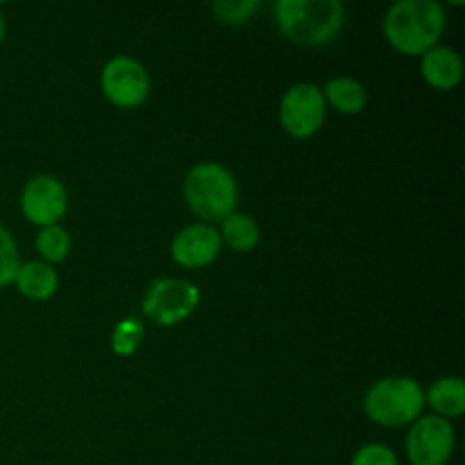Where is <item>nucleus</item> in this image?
I'll return each mask as SVG.
<instances>
[{"label": "nucleus", "mask_w": 465, "mask_h": 465, "mask_svg": "<svg viewBox=\"0 0 465 465\" xmlns=\"http://www.w3.org/2000/svg\"><path fill=\"white\" fill-rule=\"evenodd\" d=\"M445 27L448 12L439 0H398L384 16L386 41L407 57H422L439 45Z\"/></svg>", "instance_id": "nucleus-1"}, {"label": "nucleus", "mask_w": 465, "mask_h": 465, "mask_svg": "<svg viewBox=\"0 0 465 465\" xmlns=\"http://www.w3.org/2000/svg\"><path fill=\"white\" fill-rule=\"evenodd\" d=\"M272 16L293 44L327 45L343 30L348 9L341 0H277Z\"/></svg>", "instance_id": "nucleus-2"}, {"label": "nucleus", "mask_w": 465, "mask_h": 465, "mask_svg": "<svg viewBox=\"0 0 465 465\" xmlns=\"http://www.w3.org/2000/svg\"><path fill=\"white\" fill-rule=\"evenodd\" d=\"M184 200L203 223H223L239 207V184L230 168L216 162H200L186 173Z\"/></svg>", "instance_id": "nucleus-3"}, {"label": "nucleus", "mask_w": 465, "mask_h": 465, "mask_svg": "<svg viewBox=\"0 0 465 465\" xmlns=\"http://www.w3.org/2000/svg\"><path fill=\"white\" fill-rule=\"evenodd\" d=\"M425 389L411 377H384L363 395V411L375 425L409 427L425 416Z\"/></svg>", "instance_id": "nucleus-4"}, {"label": "nucleus", "mask_w": 465, "mask_h": 465, "mask_svg": "<svg viewBox=\"0 0 465 465\" xmlns=\"http://www.w3.org/2000/svg\"><path fill=\"white\" fill-rule=\"evenodd\" d=\"M200 307V289L182 277H162L145 289L141 312L159 327H173L186 321Z\"/></svg>", "instance_id": "nucleus-5"}, {"label": "nucleus", "mask_w": 465, "mask_h": 465, "mask_svg": "<svg viewBox=\"0 0 465 465\" xmlns=\"http://www.w3.org/2000/svg\"><path fill=\"white\" fill-rule=\"evenodd\" d=\"M100 89L114 107L134 109L148 100L153 80H150L148 68L139 59L130 54H116L103 66Z\"/></svg>", "instance_id": "nucleus-6"}, {"label": "nucleus", "mask_w": 465, "mask_h": 465, "mask_svg": "<svg viewBox=\"0 0 465 465\" xmlns=\"http://www.w3.org/2000/svg\"><path fill=\"white\" fill-rule=\"evenodd\" d=\"M454 448H457V431L445 418L430 413L409 425L404 452L411 465H448Z\"/></svg>", "instance_id": "nucleus-7"}, {"label": "nucleus", "mask_w": 465, "mask_h": 465, "mask_svg": "<svg viewBox=\"0 0 465 465\" xmlns=\"http://www.w3.org/2000/svg\"><path fill=\"white\" fill-rule=\"evenodd\" d=\"M325 116L327 103L322 98V91L312 82L293 84L280 103V125L293 139H309L318 134Z\"/></svg>", "instance_id": "nucleus-8"}, {"label": "nucleus", "mask_w": 465, "mask_h": 465, "mask_svg": "<svg viewBox=\"0 0 465 465\" xmlns=\"http://www.w3.org/2000/svg\"><path fill=\"white\" fill-rule=\"evenodd\" d=\"M21 212L32 225L41 230L59 225L68 212L66 186L53 175L32 177L21 191Z\"/></svg>", "instance_id": "nucleus-9"}, {"label": "nucleus", "mask_w": 465, "mask_h": 465, "mask_svg": "<svg viewBox=\"0 0 465 465\" xmlns=\"http://www.w3.org/2000/svg\"><path fill=\"white\" fill-rule=\"evenodd\" d=\"M221 250L223 241L218 227L209 225V223H193L175 234L171 243V257L177 266L198 271V268H207L209 263L216 262Z\"/></svg>", "instance_id": "nucleus-10"}, {"label": "nucleus", "mask_w": 465, "mask_h": 465, "mask_svg": "<svg viewBox=\"0 0 465 465\" xmlns=\"http://www.w3.org/2000/svg\"><path fill=\"white\" fill-rule=\"evenodd\" d=\"M463 59L450 45H434L420 57L422 80L439 91H452L463 82Z\"/></svg>", "instance_id": "nucleus-11"}, {"label": "nucleus", "mask_w": 465, "mask_h": 465, "mask_svg": "<svg viewBox=\"0 0 465 465\" xmlns=\"http://www.w3.org/2000/svg\"><path fill=\"white\" fill-rule=\"evenodd\" d=\"M14 286L18 293L35 302H44L50 300L59 289V275L50 263L41 262V259H32V262L21 263L16 277H14Z\"/></svg>", "instance_id": "nucleus-12"}, {"label": "nucleus", "mask_w": 465, "mask_h": 465, "mask_svg": "<svg viewBox=\"0 0 465 465\" xmlns=\"http://www.w3.org/2000/svg\"><path fill=\"white\" fill-rule=\"evenodd\" d=\"M425 404L434 409V416L461 418L465 413V381L461 377H440L425 391Z\"/></svg>", "instance_id": "nucleus-13"}, {"label": "nucleus", "mask_w": 465, "mask_h": 465, "mask_svg": "<svg viewBox=\"0 0 465 465\" xmlns=\"http://www.w3.org/2000/svg\"><path fill=\"white\" fill-rule=\"evenodd\" d=\"M321 91L327 104H331L336 112L348 114V116L361 114L368 104L366 86L359 80H354V77H330Z\"/></svg>", "instance_id": "nucleus-14"}, {"label": "nucleus", "mask_w": 465, "mask_h": 465, "mask_svg": "<svg viewBox=\"0 0 465 465\" xmlns=\"http://www.w3.org/2000/svg\"><path fill=\"white\" fill-rule=\"evenodd\" d=\"M221 241L227 248L236 250V252H250L259 245L262 239V230H259V223L254 221L248 213L234 212L232 216H227L221 223Z\"/></svg>", "instance_id": "nucleus-15"}, {"label": "nucleus", "mask_w": 465, "mask_h": 465, "mask_svg": "<svg viewBox=\"0 0 465 465\" xmlns=\"http://www.w3.org/2000/svg\"><path fill=\"white\" fill-rule=\"evenodd\" d=\"M36 252L41 254V262L59 263L71 254V234L62 225L44 227L36 234Z\"/></svg>", "instance_id": "nucleus-16"}, {"label": "nucleus", "mask_w": 465, "mask_h": 465, "mask_svg": "<svg viewBox=\"0 0 465 465\" xmlns=\"http://www.w3.org/2000/svg\"><path fill=\"white\" fill-rule=\"evenodd\" d=\"M143 341V325L134 316L116 322L112 331V352L118 357H132Z\"/></svg>", "instance_id": "nucleus-17"}, {"label": "nucleus", "mask_w": 465, "mask_h": 465, "mask_svg": "<svg viewBox=\"0 0 465 465\" xmlns=\"http://www.w3.org/2000/svg\"><path fill=\"white\" fill-rule=\"evenodd\" d=\"M259 0H218L212 5V14L225 25H243L259 12Z\"/></svg>", "instance_id": "nucleus-18"}, {"label": "nucleus", "mask_w": 465, "mask_h": 465, "mask_svg": "<svg viewBox=\"0 0 465 465\" xmlns=\"http://www.w3.org/2000/svg\"><path fill=\"white\" fill-rule=\"evenodd\" d=\"M18 268H21V254L18 245L14 241L12 232L0 223V289L14 284Z\"/></svg>", "instance_id": "nucleus-19"}, {"label": "nucleus", "mask_w": 465, "mask_h": 465, "mask_svg": "<svg viewBox=\"0 0 465 465\" xmlns=\"http://www.w3.org/2000/svg\"><path fill=\"white\" fill-rule=\"evenodd\" d=\"M350 465H400L398 454L384 443H368L357 450Z\"/></svg>", "instance_id": "nucleus-20"}, {"label": "nucleus", "mask_w": 465, "mask_h": 465, "mask_svg": "<svg viewBox=\"0 0 465 465\" xmlns=\"http://www.w3.org/2000/svg\"><path fill=\"white\" fill-rule=\"evenodd\" d=\"M5 32H7V23H5V14L0 12V44H3L5 39Z\"/></svg>", "instance_id": "nucleus-21"}]
</instances>
